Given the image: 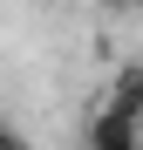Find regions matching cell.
<instances>
[{
    "label": "cell",
    "instance_id": "6da1fadb",
    "mask_svg": "<svg viewBox=\"0 0 143 150\" xmlns=\"http://www.w3.org/2000/svg\"><path fill=\"white\" fill-rule=\"evenodd\" d=\"M82 150H143V116H123L116 103H95L82 123Z\"/></svg>",
    "mask_w": 143,
    "mask_h": 150
},
{
    "label": "cell",
    "instance_id": "7a4b0ae2",
    "mask_svg": "<svg viewBox=\"0 0 143 150\" xmlns=\"http://www.w3.org/2000/svg\"><path fill=\"white\" fill-rule=\"evenodd\" d=\"M102 103H116L123 116H143V62H130V68H116V75H109Z\"/></svg>",
    "mask_w": 143,
    "mask_h": 150
},
{
    "label": "cell",
    "instance_id": "3957f363",
    "mask_svg": "<svg viewBox=\"0 0 143 150\" xmlns=\"http://www.w3.org/2000/svg\"><path fill=\"white\" fill-rule=\"evenodd\" d=\"M0 150H34V137L20 130V123H7V116H0Z\"/></svg>",
    "mask_w": 143,
    "mask_h": 150
}]
</instances>
